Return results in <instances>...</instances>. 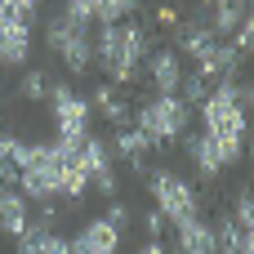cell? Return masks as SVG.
I'll list each match as a JSON object with an SVG mask.
<instances>
[{"instance_id": "484cf974", "label": "cell", "mask_w": 254, "mask_h": 254, "mask_svg": "<svg viewBox=\"0 0 254 254\" xmlns=\"http://www.w3.org/2000/svg\"><path fill=\"white\" fill-rule=\"evenodd\" d=\"M107 223L121 232V228H129V205H121V201H112V210H107Z\"/></svg>"}, {"instance_id": "44dd1931", "label": "cell", "mask_w": 254, "mask_h": 254, "mask_svg": "<svg viewBox=\"0 0 254 254\" xmlns=\"http://www.w3.org/2000/svg\"><path fill=\"white\" fill-rule=\"evenodd\" d=\"M134 13H138V0H103L98 13H94V22H103V27L107 22H129Z\"/></svg>"}, {"instance_id": "7402d4cb", "label": "cell", "mask_w": 254, "mask_h": 254, "mask_svg": "<svg viewBox=\"0 0 254 254\" xmlns=\"http://www.w3.org/2000/svg\"><path fill=\"white\" fill-rule=\"evenodd\" d=\"M40 9V0H0V22H27Z\"/></svg>"}, {"instance_id": "d6986e66", "label": "cell", "mask_w": 254, "mask_h": 254, "mask_svg": "<svg viewBox=\"0 0 254 254\" xmlns=\"http://www.w3.org/2000/svg\"><path fill=\"white\" fill-rule=\"evenodd\" d=\"M89 107H98V112H103V116H107L116 129L129 121V103H125V94H121L116 85H98V89H94V103H89Z\"/></svg>"}, {"instance_id": "8fae6325", "label": "cell", "mask_w": 254, "mask_h": 254, "mask_svg": "<svg viewBox=\"0 0 254 254\" xmlns=\"http://www.w3.org/2000/svg\"><path fill=\"white\" fill-rule=\"evenodd\" d=\"M174 31H179V45H174V54H179V58L188 54V58H196V63H201V58L219 45V36L205 27V18H188V22H179Z\"/></svg>"}, {"instance_id": "6da1fadb", "label": "cell", "mask_w": 254, "mask_h": 254, "mask_svg": "<svg viewBox=\"0 0 254 254\" xmlns=\"http://www.w3.org/2000/svg\"><path fill=\"white\" fill-rule=\"evenodd\" d=\"M147 49H152V36L138 22H107L94 36V67H103L107 85H129L138 80Z\"/></svg>"}, {"instance_id": "9c48e42d", "label": "cell", "mask_w": 254, "mask_h": 254, "mask_svg": "<svg viewBox=\"0 0 254 254\" xmlns=\"http://www.w3.org/2000/svg\"><path fill=\"white\" fill-rule=\"evenodd\" d=\"M183 152H188V161L196 165V174L201 179H219L223 170H228V156H223V147L201 129V134H183Z\"/></svg>"}, {"instance_id": "cb8c5ba5", "label": "cell", "mask_w": 254, "mask_h": 254, "mask_svg": "<svg viewBox=\"0 0 254 254\" xmlns=\"http://www.w3.org/2000/svg\"><path fill=\"white\" fill-rule=\"evenodd\" d=\"M179 89H183V103H188V107H192V103H205V94H210V85H205L196 71H192V76H183V85H179Z\"/></svg>"}, {"instance_id": "30bf717a", "label": "cell", "mask_w": 254, "mask_h": 254, "mask_svg": "<svg viewBox=\"0 0 254 254\" xmlns=\"http://www.w3.org/2000/svg\"><path fill=\"white\" fill-rule=\"evenodd\" d=\"M31 22H0V67H27Z\"/></svg>"}, {"instance_id": "5bb4252c", "label": "cell", "mask_w": 254, "mask_h": 254, "mask_svg": "<svg viewBox=\"0 0 254 254\" xmlns=\"http://www.w3.org/2000/svg\"><path fill=\"white\" fill-rule=\"evenodd\" d=\"M71 246L80 254H116V246H121V232L107 223V219H89L76 237H71Z\"/></svg>"}, {"instance_id": "4fadbf2b", "label": "cell", "mask_w": 254, "mask_h": 254, "mask_svg": "<svg viewBox=\"0 0 254 254\" xmlns=\"http://www.w3.org/2000/svg\"><path fill=\"white\" fill-rule=\"evenodd\" d=\"M13 254H71V237H58L54 228L31 223L22 237H13Z\"/></svg>"}, {"instance_id": "ac0fdd59", "label": "cell", "mask_w": 254, "mask_h": 254, "mask_svg": "<svg viewBox=\"0 0 254 254\" xmlns=\"http://www.w3.org/2000/svg\"><path fill=\"white\" fill-rule=\"evenodd\" d=\"M76 156H80V170L89 174V183H94V179H103V174H112V156H107V143H103V138H94V134H89V138L76 147Z\"/></svg>"}, {"instance_id": "7a4b0ae2", "label": "cell", "mask_w": 254, "mask_h": 254, "mask_svg": "<svg viewBox=\"0 0 254 254\" xmlns=\"http://www.w3.org/2000/svg\"><path fill=\"white\" fill-rule=\"evenodd\" d=\"M71 161H76V147H63V143H27L22 147V170H18V183L13 188L27 201L49 205L54 196H63Z\"/></svg>"}, {"instance_id": "4316f807", "label": "cell", "mask_w": 254, "mask_h": 254, "mask_svg": "<svg viewBox=\"0 0 254 254\" xmlns=\"http://www.w3.org/2000/svg\"><path fill=\"white\" fill-rule=\"evenodd\" d=\"M143 223H147V232H152V241H161V228H165V219H161L156 210H147V219H143Z\"/></svg>"}, {"instance_id": "ba28073f", "label": "cell", "mask_w": 254, "mask_h": 254, "mask_svg": "<svg viewBox=\"0 0 254 254\" xmlns=\"http://www.w3.org/2000/svg\"><path fill=\"white\" fill-rule=\"evenodd\" d=\"M143 67H147V80H152L156 94H179V85H183V58L174 49H147Z\"/></svg>"}, {"instance_id": "83f0119b", "label": "cell", "mask_w": 254, "mask_h": 254, "mask_svg": "<svg viewBox=\"0 0 254 254\" xmlns=\"http://www.w3.org/2000/svg\"><path fill=\"white\" fill-rule=\"evenodd\" d=\"M138 254H170V250H165L161 241H147V246H143V250H138Z\"/></svg>"}, {"instance_id": "7c38bea8", "label": "cell", "mask_w": 254, "mask_h": 254, "mask_svg": "<svg viewBox=\"0 0 254 254\" xmlns=\"http://www.w3.org/2000/svg\"><path fill=\"white\" fill-rule=\"evenodd\" d=\"M31 228V205L18 188H4L0 183V232L4 237H22Z\"/></svg>"}, {"instance_id": "603a6c76", "label": "cell", "mask_w": 254, "mask_h": 254, "mask_svg": "<svg viewBox=\"0 0 254 254\" xmlns=\"http://www.w3.org/2000/svg\"><path fill=\"white\" fill-rule=\"evenodd\" d=\"M18 94H22L27 103L49 98V76H45V71H27V76H22V85H18Z\"/></svg>"}, {"instance_id": "8992f818", "label": "cell", "mask_w": 254, "mask_h": 254, "mask_svg": "<svg viewBox=\"0 0 254 254\" xmlns=\"http://www.w3.org/2000/svg\"><path fill=\"white\" fill-rule=\"evenodd\" d=\"M147 192H152V210L165 219V223H174V228H183V223H192V219H201V196H196V188L188 183V179H179V174H170V170H156V174H147Z\"/></svg>"}, {"instance_id": "d4e9b609", "label": "cell", "mask_w": 254, "mask_h": 254, "mask_svg": "<svg viewBox=\"0 0 254 254\" xmlns=\"http://www.w3.org/2000/svg\"><path fill=\"white\" fill-rule=\"evenodd\" d=\"M237 228H254V205H250V188H241V196H237Z\"/></svg>"}, {"instance_id": "5b68a950", "label": "cell", "mask_w": 254, "mask_h": 254, "mask_svg": "<svg viewBox=\"0 0 254 254\" xmlns=\"http://www.w3.org/2000/svg\"><path fill=\"white\" fill-rule=\"evenodd\" d=\"M188 121H192V107H188L179 94H156V98H147V103L138 107L134 129H138L152 147H161V143H170V138H183Z\"/></svg>"}, {"instance_id": "52a82bcc", "label": "cell", "mask_w": 254, "mask_h": 254, "mask_svg": "<svg viewBox=\"0 0 254 254\" xmlns=\"http://www.w3.org/2000/svg\"><path fill=\"white\" fill-rule=\"evenodd\" d=\"M49 116H54V129H58V143L63 147H80L89 138V98H80L71 85H54L49 89Z\"/></svg>"}, {"instance_id": "3957f363", "label": "cell", "mask_w": 254, "mask_h": 254, "mask_svg": "<svg viewBox=\"0 0 254 254\" xmlns=\"http://www.w3.org/2000/svg\"><path fill=\"white\" fill-rule=\"evenodd\" d=\"M201 116H205V134L223 147V156L232 165L246 152V138H250V121H246V107L237 103V85L232 80L214 85L205 94V103H201Z\"/></svg>"}, {"instance_id": "9a60e30c", "label": "cell", "mask_w": 254, "mask_h": 254, "mask_svg": "<svg viewBox=\"0 0 254 254\" xmlns=\"http://www.w3.org/2000/svg\"><path fill=\"white\" fill-rule=\"evenodd\" d=\"M214 254H254V241L246 228H237L232 223V214H223L219 219V228H214Z\"/></svg>"}, {"instance_id": "2e32d148", "label": "cell", "mask_w": 254, "mask_h": 254, "mask_svg": "<svg viewBox=\"0 0 254 254\" xmlns=\"http://www.w3.org/2000/svg\"><path fill=\"white\" fill-rule=\"evenodd\" d=\"M179 254H214V228L205 219H192L179 228Z\"/></svg>"}, {"instance_id": "e0dca14e", "label": "cell", "mask_w": 254, "mask_h": 254, "mask_svg": "<svg viewBox=\"0 0 254 254\" xmlns=\"http://www.w3.org/2000/svg\"><path fill=\"white\" fill-rule=\"evenodd\" d=\"M112 147H116L134 170H143V165H147V152H152V143H147L134 125H121V129H116V138H112Z\"/></svg>"}, {"instance_id": "277c9868", "label": "cell", "mask_w": 254, "mask_h": 254, "mask_svg": "<svg viewBox=\"0 0 254 254\" xmlns=\"http://www.w3.org/2000/svg\"><path fill=\"white\" fill-rule=\"evenodd\" d=\"M45 45L63 58L67 71L85 76L94 67V36H89V22H76L71 13H54L45 22Z\"/></svg>"}, {"instance_id": "ffe728a7", "label": "cell", "mask_w": 254, "mask_h": 254, "mask_svg": "<svg viewBox=\"0 0 254 254\" xmlns=\"http://www.w3.org/2000/svg\"><path fill=\"white\" fill-rule=\"evenodd\" d=\"M22 138L18 134H0V183L13 188L18 183V170H22Z\"/></svg>"}]
</instances>
